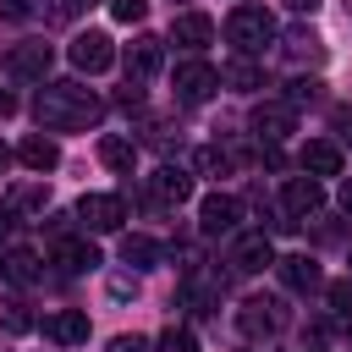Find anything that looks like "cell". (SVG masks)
Here are the masks:
<instances>
[{
  "mask_svg": "<svg viewBox=\"0 0 352 352\" xmlns=\"http://www.w3.org/2000/svg\"><path fill=\"white\" fill-rule=\"evenodd\" d=\"M33 116H38V126H50V132H82V126H94V121L104 116V104H99V94L82 88V82H44L38 99H33Z\"/></svg>",
  "mask_w": 352,
  "mask_h": 352,
  "instance_id": "6da1fadb",
  "label": "cell"
},
{
  "mask_svg": "<svg viewBox=\"0 0 352 352\" xmlns=\"http://www.w3.org/2000/svg\"><path fill=\"white\" fill-rule=\"evenodd\" d=\"M226 38H231L242 55H253V50H264V44L275 38V16H270L264 6H236V11L226 16Z\"/></svg>",
  "mask_w": 352,
  "mask_h": 352,
  "instance_id": "7a4b0ae2",
  "label": "cell"
},
{
  "mask_svg": "<svg viewBox=\"0 0 352 352\" xmlns=\"http://www.w3.org/2000/svg\"><path fill=\"white\" fill-rule=\"evenodd\" d=\"M165 38H154V33H138L126 50H121V66H126V82H148L154 72H160V60H165V50H160Z\"/></svg>",
  "mask_w": 352,
  "mask_h": 352,
  "instance_id": "3957f363",
  "label": "cell"
},
{
  "mask_svg": "<svg viewBox=\"0 0 352 352\" xmlns=\"http://www.w3.org/2000/svg\"><path fill=\"white\" fill-rule=\"evenodd\" d=\"M214 88H220V72H214L209 60H182V66H176V99H182V104H204Z\"/></svg>",
  "mask_w": 352,
  "mask_h": 352,
  "instance_id": "277c9868",
  "label": "cell"
},
{
  "mask_svg": "<svg viewBox=\"0 0 352 352\" xmlns=\"http://www.w3.org/2000/svg\"><path fill=\"white\" fill-rule=\"evenodd\" d=\"M77 220H82L88 231H121L126 198H116V192H88V198L77 204Z\"/></svg>",
  "mask_w": 352,
  "mask_h": 352,
  "instance_id": "5b68a950",
  "label": "cell"
},
{
  "mask_svg": "<svg viewBox=\"0 0 352 352\" xmlns=\"http://www.w3.org/2000/svg\"><path fill=\"white\" fill-rule=\"evenodd\" d=\"M253 132H258L264 143H280V138L297 132V110H292L286 99H264V104H253Z\"/></svg>",
  "mask_w": 352,
  "mask_h": 352,
  "instance_id": "8992f818",
  "label": "cell"
},
{
  "mask_svg": "<svg viewBox=\"0 0 352 352\" xmlns=\"http://www.w3.org/2000/svg\"><path fill=\"white\" fill-rule=\"evenodd\" d=\"M66 55H72V66H77V72H88V77H94V72H104V66L116 60V44H110L104 33H94V28H88V33H77V38H72V50H66Z\"/></svg>",
  "mask_w": 352,
  "mask_h": 352,
  "instance_id": "52a82bcc",
  "label": "cell"
},
{
  "mask_svg": "<svg viewBox=\"0 0 352 352\" xmlns=\"http://www.w3.org/2000/svg\"><path fill=\"white\" fill-rule=\"evenodd\" d=\"M236 324H242L248 341H270V336L280 330V308H275L270 297H248V302L236 308Z\"/></svg>",
  "mask_w": 352,
  "mask_h": 352,
  "instance_id": "ba28073f",
  "label": "cell"
},
{
  "mask_svg": "<svg viewBox=\"0 0 352 352\" xmlns=\"http://www.w3.org/2000/svg\"><path fill=\"white\" fill-rule=\"evenodd\" d=\"M236 220H242V204H236L231 192H209V198L198 204V226H204V236L236 231Z\"/></svg>",
  "mask_w": 352,
  "mask_h": 352,
  "instance_id": "9c48e42d",
  "label": "cell"
},
{
  "mask_svg": "<svg viewBox=\"0 0 352 352\" xmlns=\"http://www.w3.org/2000/svg\"><path fill=\"white\" fill-rule=\"evenodd\" d=\"M170 38H176L182 50H192V55H198V50H209V38H214V22H209L204 11H182V16L170 22Z\"/></svg>",
  "mask_w": 352,
  "mask_h": 352,
  "instance_id": "30bf717a",
  "label": "cell"
},
{
  "mask_svg": "<svg viewBox=\"0 0 352 352\" xmlns=\"http://www.w3.org/2000/svg\"><path fill=\"white\" fill-rule=\"evenodd\" d=\"M231 264H236L242 275H253V270L275 264V248H270V236H264V231H248V236H236V248H231Z\"/></svg>",
  "mask_w": 352,
  "mask_h": 352,
  "instance_id": "8fae6325",
  "label": "cell"
},
{
  "mask_svg": "<svg viewBox=\"0 0 352 352\" xmlns=\"http://www.w3.org/2000/svg\"><path fill=\"white\" fill-rule=\"evenodd\" d=\"M302 170L319 182V176H341V148L330 143V138H314V143H302Z\"/></svg>",
  "mask_w": 352,
  "mask_h": 352,
  "instance_id": "7c38bea8",
  "label": "cell"
},
{
  "mask_svg": "<svg viewBox=\"0 0 352 352\" xmlns=\"http://www.w3.org/2000/svg\"><path fill=\"white\" fill-rule=\"evenodd\" d=\"M148 187H154L160 204H187V198H192V176L176 170V165H160V170L148 176Z\"/></svg>",
  "mask_w": 352,
  "mask_h": 352,
  "instance_id": "4fadbf2b",
  "label": "cell"
},
{
  "mask_svg": "<svg viewBox=\"0 0 352 352\" xmlns=\"http://www.w3.org/2000/svg\"><path fill=\"white\" fill-rule=\"evenodd\" d=\"M319 204H324V192H319L314 176H292V182H286V214L308 220V214H319Z\"/></svg>",
  "mask_w": 352,
  "mask_h": 352,
  "instance_id": "5bb4252c",
  "label": "cell"
},
{
  "mask_svg": "<svg viewBox=\"0 0 352 352\" xmlns=\"http://www.w3.org/2000/svg\"><path fill=\"white\" fill-rule=\"evenodd\" d=\"M44 336H50V341H60V346H77V341H88V314L60 308V314H50V319H44Z\"/></svg>",
  "mask_w": 352,
  "mask_h": 352,
  "instance_id": "9a60e30c",
  "label": "cell"
},
{
  "mask_svg": "<svg viewBox=\"0 0 352 352\" xmlns=\"http://www.w3.org/2000/svg\"><path fill=\"white\" fill-rule=\"evenodd\" d=\"M50 60H55L50 44H16V50H11V72L28 77V82H38V77L50 72Z\"/></svg>",
  "mask_w": 352,
  "mask_h": 352,
  "instance_id": "2e32d148",
  "label": "cell"
},
{
  "mask_svg": "<svg viewBox=\"0 0 352 352\" xmlns=\"http://www.w3.org/2000/svg\"><path fill=\"white\" fill-rule=\"evenodd\" d=\"M275 264H280V280H286L292 292H314V286L324 280V275H319V264H314L308 253H292V258H275Z\"/></svg>",
  "mask_w": 352,
  "mask_h": 352,
  "instance_id": "e0dca14e",
  "label": "cell"
},
{
  "mask_svg": "<svg viewBox=\"0 0 352 352\" xmlns=\"http://www.w3.org/2000/svg\"><path fill=\"white\" fill-rule=\"evenodd\" d=\"M16 160H22L28 170H38V176H44V170H55V165H60V148H55L50 138H38V132H33V138H22Z\"/></svg>",
  "mask_w": 352,
  "mask_h": 352,
  "instance_id": "ac0fdd59",
  "label": "cell"
},
{
  "mask_svg": "<svg viewBox=\"0 0 352 352\" xmlns=\"http://www.w3.org/2000/svg\"><path fill=\"white\" fill-rule=\"evenodd\" d=\"M99 160H104L110 170H132V165H138V143L110 132V138H99Z\"/></svg>",
  "mask_w": 352,
  "mask_h": 352,
  "instance_id": "d6986e66",
  "label": "cell"
},
{
  "mask_svg": "<svg viewBox=\"0 0 352 352\" xmlns=\"http://www.w3.org/2000/svg\"><path fill=\"white\" fill-rule=\"evenodd\" d=\"M160 253H165V248H160L154 236H143V231H132V236H121V258H126V264H138V270H148V264H160Z\"/></svg>",
  "mask_w": 352,
  "mask_h": 352,
  "instance_id": "ffe728a7",
  "label": "cell"
},
{
  "mask_svg": "<svg viewBox=\"0 0 352 352\" xmlns=\"http://www.w3.org/2000/svg\"><path fill=\"white\" fill-rule=\"evenodd\" d=\"M220 82L236 88V94H258V88H264V72H258L253 60H231V66L220 72Z\"/></svg>",
  "mask_w": 352,
  "mask_h": 352,
  "instance_id": "44dd1931",
  "label": "cell"
},
{
  "mask_svg": "<svg viewBox=\"0 0 352 352\" xmlns=\"http://www.w3.org/2000/svg\"><path fill=\"white\" fill-rule=\"evenodd\" d=\"M286 55H292V60H319V55H324V38H319L314 28H292V33H286Z\"/></svg>",
  "mask_w": 352,
  "mask_h": 352,
  "instance_id": "7402d4cb",
  "label": "cell"
},
{
  "mask_svg": "<svg viewBox=\"0 0 352 352\" xmlns=\"http://www.w3.org/2000/svg\"><path fill=\"white\" fill-rule=\"evenodd\" d=\"M55 264H60V270H94V264H99V248H94V242H60V248H55Z\"/></svg>",
  "mask_w": 352,
  "mask_h": 352,
  "instance_id": "603a6c76",
  "label": "cell"
},
{
  "mask_svg": "<svg viewBox=\"0 0 352 352\" xmlns=\"http://www.w3.org/2000/svg\"><path fill=\"white\" fill-rule=\"evenodd\" d=\"M0 270H6L16 286H28V280H38V253H33V248H11Z\"/></svg>",
  "mask_w": 352,
  "mask_h": 352,
  "instance_id": "cb8c5ba5",
  "label": "cell"
},
{
  "mask_svg": "<svg viewBox=\"0 0 352 352\" xmlns=\"http://www.w3.org/2000/svg\"><path fill=\"white\" fill-rule=\"evenodd\" d=\"M0 330H6V336H28V330H33V314H28L22 297H6V302H0Z\"/></svg>",
  "mask_w": 352,
  "mask_h": 352,
  "instance_id": "d4e9b609",
  "label": "cell"
},
{
  "mask_svg": "<svg viewBox=\"0 0 352 352\" xmlns=\"http://www.w3.org/2000/svg\"><path fill=\"white\" fill-rule=\"evenodd\" d=\"M319 88H324L319 77H292V82H286V104H292V110H297V104H314Z\"/></svg>",
  "mask_w": 352,
  "mask_h": 352,
  "instance_id": "484cf974",
  "label": "cell"
},
{
  "mask_svg": "<svg viewBox=\"0 0 352 352\" xmlns=\"http://www.w3.org/2000/svg\"><path fill=\"white\" fill-rule=\"evenodd\" d=\"M192 160H198V170H204V176H226V170H231V154H226V148H214V143H209V148H198Z\"/></svg>",
  "mask_w": 352,
  "mask_h": 352,
  "instance_id": "4316f807",
  "label": "cell"
},
{
  "mask_svg": "<svg viewBox=\"0 0 352 352\" xmlns=\"http://www.w3.org/2000/svg\"><path fill=\"white\" fill-rule=\"evenodd\" d=\"M160 352H198V336H192L187 324H170V330L160 336Z\"/></svg>",
  "mask_w": 352,
  "mask_h": 352,
  "instance_id": "83f0119b",
  "label": "cell"
},
{
  "mask_svg": "<svg viewBox=\"0 0 352 352\" xmlns=\"http://www.w3.org/2000/svg\"><path fill=\"white\" fill-rule=\"evenodd\" d=\"M110 16L116 22H143L148 16V0H110Z\"/></svg>",
  "mask_w": 352,
  "mask_h": 352,
  "instance_id": "f1b7e54d",
  "label": "cell"
},
{
  "mask_svg": "<svg viewBox=\"0 0 352 352\" xmlns=\"http://www.w3.org/2000/svg\"><path fill=\"white\" fill-rule=\"evenodd\" d=\"M330 308L352 319V280H330Z\"/></svg>",
  "mask_w": 352,
  "mask_h": 352,
  "instance_id": "f546056e",
  "label": "cell"
},
{
  "mask_svg": "<svg viewBox=\"0 0 352 352\" xmlns=\"http://www.w3.org/2000/svg\"><path fill=\"white\" fill-rule=\"evenodd\" d=\"M110 352H154L148 336H110Z\"/></svg>",
  "mask_w": 352,
  "mask_h": 352,
  "instance_id": "4dcf8cb0",
  "label": "cell"
},
{
  "mask_svg": "<svg viewBox=\"0 0 352 352\" xmlns=\"http://www.w3.org/2000/svg\"><path fill=\"white\" fill-rule=\"evenodd\" d=\"M11 204L33 209V204H44V187H33V182H28V187H16V192H11Z\"/></svg>",
  "mask_w": 352,
  "mask_h": 352,
  "instance_id": "1f68e13d",
  "label": "cell"
},
{
  "mask_svg": "<svg viewBox=\"0 0 352 352\" xmlns=\"http://www.w3.org/2000/svg\"><path fill=\"white\" fill-rule=\"evenodd\" d=\"M330 126L341 132V143H352V104H341V110L330 116Z\"/></svg>",
  "mask_w": 352,
  "mask_h": 352,
  "instance_id": "d6a6232c",
  "label": "cell"
},
{
  "mask_svg": "<svg viewBox=\"0 0 352 352\" xmlns=\"http://www.w3.org/2000/svg\"><path fill=\"white\" fill-rule=\"evenodd\" d=\"M110 297H138V280L132 275H110Z\"/></svg>",
  "mask_w": 352,
  "mask_h": 352,
  "instance_id": "836d02e7",
  "label": "cell"
},
{
  "mask_svg": "<svg viewBox=\"0 0 352 352\" xmlns=\"http://www.w3.org/2000/svg\"><path fill=\"white\" fill-rule=\"evenodd\" d=\"M121 104H126V110H138V104H143V88H138V82H126V88H121Z\"/></svg>",
  "mask_w": 352,
  "mask_h": 352,
  "instance_id": "e575fe53",
  "label": "cell"
},
{
  "mask_svg": "<svg viewBox=\"0 0 352 352\" xmlns=\"http://www.w3.org/2000/svg\"><path fill=\"white\" fill-rule=\"evenodd\" d=\"M336 204H341V214H352V176L341 182V192H336Z\"/></svg>",
  "mask_w": 352,
  "mask_h": 352,
  "instance_id": "d590c367",
  "label": "cell"
},
{
  "mask_svg": "<svg viewBox=\"0 0 352 352\" xmlns=\"http://www.w3.org/2000/svg\"><path fill=\"white\" fill-rule=\"evenodd\" d=\"M11 226H16V220H11V209H0V242L11 236Z\"/></svg>",
  "mask_w": 352,
  "mask_h": 352,
  "instance_id": "8d00e7d4",
  "label": "cell"
},
{
  "mask_svg": "<svg viewBox=\"0 0 352 352\" xmlns=\"http://www.w3.org/2000/svg\"><path fill=\"white\" fill-rule=\"evenodd\" d=\"M280 6H286V11H314L319 0H280Z\"/></svg>",
  "mask_w": 352,
  "mask_h": 352,
  "instance_id": "74e56055",
  "label": "cell"
},
{
  "mask_svg": "<svg viewBox=\"0 0 352 352\" xmlns=\"http://www.w3.org/2000/svg\"><path fill=\"white\" fill-rule=\"evenodd\" d=\"M6 170H11V148L0 143V176H6Z\"/></svg>",
  "mask_w": 352,
  "mask_h": 352,
  "instance_id": "f35d334b",
  "label": "cell"
},
{
  "mask_svg": "<svg viewBox=\"0 0 352 352\" xmlns=\"http://www.w3.org/2000/svg\"><path fill=\"white\" fill-rule=\"evenodd\" d=\"M346 341H352V319H346Z\"/></svg>",
  "mask_w": 352,
  "mask_h": 352,
  "instance_id": "ab89813d",
  "label": "cell"
}]
</instances>
